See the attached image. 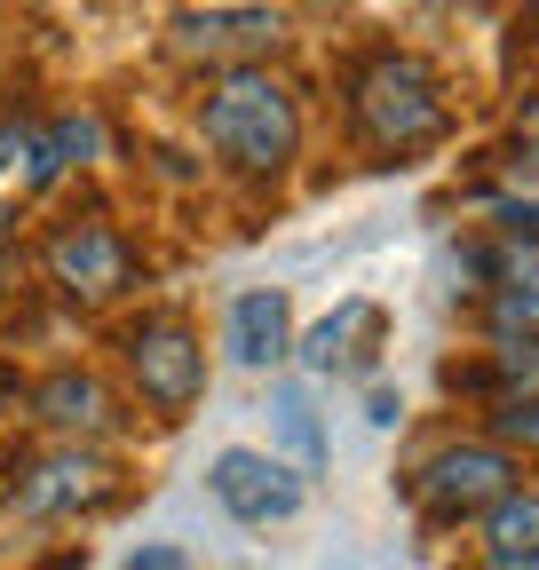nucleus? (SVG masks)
Returning <instances> with one entry per match:
<instances>
[{"label": "nucleus", "instance_id": "f257e3e1", "mask_svg": "<svg viewBox=\"0 0 539 570\" xmlns=\"http://www.w3.org/2000/svg\"><path fill=\"white\" fill-rule=\"evenodd\" d=\"M342 96H350L357 142H365V151H381V159H413V151H429V142L452 127L444 71H437L429 56H413V48H373V56H357L350 80H342Z\"/></svg>", "mask_w": 539, "mask_h": 570}, {"label": "nucleus", "instance_id": "412c9836", "mask_svg": "<svg viewBox=\"0 0 539 570\" xmlns=\"http://www.w3.org/2000/svg\"><path fill=\"white\" fill-rule=\"evenodd\" d=\"M0 277H9V238H0Z\"/></svg>", "mask_w": 539, "mask_h": 570}, {"label": "nucleus", "instance_id": "1a4fd4ad", "mask_svg": "<svg viewBox=\"0 0 539 570\" xmlns=\"http://www.w3.org/2000/svg\"><path fill=\"white\" fill-rule=\"evenodd\" d=\"M381 341H389V309H381V302H342L325 325H310L302 365H310L317 381H333V373H365L373 356H381Z\"/></svg>", "mask_w": 539, "mask_h": 570}, {"label": "nucleus", "instance_id": "aec40b11", "mask_svg": "<svg viewBox=\"0 0 539 570\" xmlns=\"http://www.w3.org/2000/svg\"><path fill=\"white\" fill-rule=\"evenodd\" d=\"M9 396H17V381H9V373H0V404H9Z\"/></svg>", "mask_w": 539, "mask_h": 570}, {"label": "nucleus", "instance_id": "6e6552de", "mask_svg": "<svg viewBox=\"0 0 539 570\" xmlns=\"http://www.w3.org/2000/svg\"><path fill=\"white\" fill-rule=\"evenodd\" d=\"M207 491L223 499L238 523H294V515H302V475H286L270 452H246V444L215 452Z\"/></svg>", "mask_w": 539, "mask_h": 570}, {"label": "nucleus", "instance_id": "6ab92c4d", "mask_svg": "<svg viewBox=\"0 0 539 570\" xmlns=\"http://www.w3.org/2000/svg\"><path fill=\"white\" fill-rule=\"evenodd\" d=\"M32 159V127H17V119H0V167H9V159Z\"/></svg>", "mask_w": 539, "mask_h": 570}, {"label": "nucleus", "instance_id": "2eb2a0df", "mask_svg": "<svg viewBox=\"0 0 539 570\" xmlns=\"http://www.w3.org/2000/svg\"><path fill=\"white\" fill-rule=\"evenodd\" d=\"M270 412H278V436L294 444L302 475H317V468H325V436H317V412H310V396H302V389H278V404H270Z\"/></svg>", "mask_w": 539, "mask_h": 570}, {"label": "nucleus", "instance_id": "9d476101", "mask_svg": "<svg viewBox=\"0 0 539 570\" xmlns=\"http://www.w3.org/2000/svg\"><path fill=\"white\" fill-rule=\"evenodd\" d=\"M286 348H294V317H286L278 285H254V294L231 302V356H238L246 373H270Z\"/></svg>", "mask_w": 539, "mask_h": 570}, {"label": "nucleus", "instance_id": "f3484780", "mask_svg": "<svg viewBox=\"0 0 539 570\" xmlns=\"http://www.w3.org/2000/svg\"><path fill=\"white\" fill-rule=\"evenodd\" d=\"M508 135H516V159H523V167H539V88H523V104H516V127H508Z\"/></svg>", "mask_w": 539, "mask_h": 570}, {"label": "nucleus", "instance_id": "7ed1b4c3", "mask_svg": "<svg viewBox=\"0 0 539 570\" xmlns=\"http://www.w3.org/2000/svg\"><path fill=\"white\" fill-rule=\"evenodd\" d=\"M516 491V460L492 444V436H460V444H437L421 468H413V508L429 523H460V515H484Z\"/></svg>", "mask_w": 539, "mask_h": 570}, {"label": "nucleus", "instance_id": "0eeeda50", "mask_svg": "<svg viewBox=\"0 0 539 570\" xmlns=\"http://www.w3.org/2000/svg\"><path fill=\"white\" fill-rule=\"evenodd\" d=\"M167 40H175V56H215L223 71H238L286 40V17L278 9H175Z\"/></svg>", "mask_w": 539, "mask_h": 570}, {"label": "nucleus", "instance_id": "f03ea898", "mask_svg": "<svg viewBox=\"0 0 539 570\" xmlns=\"http://www.w3.org/2000/svg\"><path fill=\"white\" fill-rule=\"evenodd\" d=\"M198 135H207V151L231 175L270 183V175H286L294 151H302V104H294V88L270 63H238V71H215L207 104H198Z\"/></svg>", "mask_w": 539, "mask_h": 570}, {"label": "nucleus", "instance_id": "ddd939ff", "mask_svg": "<svg viewBox=\"0 0 539 570\" xmlns=\"http://www.w3.org/2000/svg\"><path fill=\"white\" fill-rule=\"evenodd\" d=\"M104 151V127L80 111V119H56V127H40L32 135V183H56L63 167H88Z\"/></svg>", "mask_w": 539, "mask_h": 570}, {"label": "nucleus", "instance_id": "39448f33", "mask_svg": "<svg viewBox=\"0 0 539 570\" xmlns=\"http://www.w3.org/2000/svg\"><path fill=\"white\" fill-rule=\"evenodd\" d=\"M119 491V468L104 452H80V444H56V452H32L9 468V499L24 515L56 523V515H80V508H104Z\"/></svg>", "mask_w": 539, "mask_h": 570}, {"label": "nucleus", "instance_id": "423d86ee", "mask_svg": "<svg viewBox=\"0 0 539 570\" xmlns=\"http://www.w3.org/2000/svg\"><path fill=\"white\" fill-rule=\"evenodd\" d=\"M40 262H48V277L72 302H111V294L135 285V246L104 223V214H88V223H56L48 246H40Z\"/></svg>", "mask_w": 539, "mask_h": 570}, {"label": "nucleus", "instance_id": "9b49d317", "mask_svg": "<svg viewBox=\"0 0 539 570\" xmlns=\"http://www.w3.org/2000/svg\"><path fill=\"white\" fill-rule=\"evenodd\" d=\"M484 570H539V483H516L484 508Z\"/></svg>", "mask_w": 539, "mask_h": 570}, {"label": "nucleus", "instance_id": "4468645a", "mask_svg": "<svg viewBox=\"0 0 539 570\" xmlns=\"http://www.w3.org/2000/svg\"><path fill=\"white\" fill-rule=\"evenodd\" d=\"M492 444L516 460V452H539V389H508L492 396Z\"/></svg>", "mask_w": 539, "mask_h": 570}, {"label": "nucleus", "instance_id": "f8f14e48", "mask_svg": "<svg viewBox=\"0 0 539 570\" xmlns=\"http://www.w3.org/2000/svg\"><path fill=\"white\" fill-rule=\"evenodd\" d=\"M32 412L48 420V428H63V436H80V428H111V389L96 381V373H48L40 389H32Z\"/></svg>", "mask_w": 539, "mask_h": 570}, {"label": "nucleus", "instance_id": "a211bd4d", "mask_svg": "<svg viewBox=\"0 0 539 570\" xmlns=\"http://www.w3.org/2000/svg\"><path fill=\"white\" fill-rule=\"evenodd\" d=\"M127 570H190V554H183V547H144Z\"/></svg>", "mask_w": 539, "mask_h": 570}, {"label": "nucleus", "instance_id": "20e7f679", "mask_svg": "<svg viewBox=\"0 0 539 570\" xmlns=\"http://www.w3.org/2000/svg\"><path fill=\"white\" fill-rule=\"evenodd\" d=\"M127 373L159 420H183L198 404V389H207V348H198V333L175 309H151L127 325Z\"/></svg>", "mask_w": 539, "mask_h": 570}, {"label": "nucleus", "instance_id": "dca6fc26", "mask_svg": "<svg viewBox=\"0 0 539 570\" xmlns=\"http://www.w3.org/2000/svg\"><path fill=\"white\" fill-rule=\"evenodd\" d=\"M492 365H500V396H508V389H539V333L492 341Z\"/></svg>", "mask_w": 539, "mask_h": 570}]
</instances>
